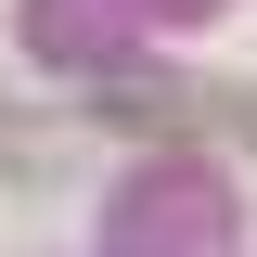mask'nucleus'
Wrapping results in <instances>:
<instances>
[{
	"label": "nucleus",
	"mask_w": 257,
	"mask_h": 257,
	"mask_svg": "<svg viewBox=\"0 0 257 257\" xmlns=\"http://www.w3.org/2000/svg\"><path fill=\"white\" fill-rule=\"evenodd\" d=\"M219 116H244V142H257V90H219Z\"/></svg>",
	"instance_id": "2"
},
{
	"label": "nucleus",
	"mask_w": 257,
	"mask_h": 257,
	"mask_svg": "<svg viewBox=\"0 0 257 257\" xmlns=\"http://www.w3.org/2000/svg\"><path fill=\"white\" fill-rule=\"evenodd\" d=\"M128 231H142V257H231V206L206 180H142L128 193Z\"/></svg>",
	"instance_id": "1"
}]
</instances>
